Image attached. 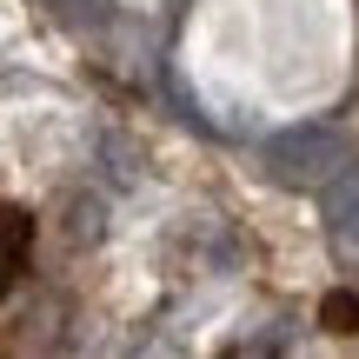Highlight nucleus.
Instances as JSON below:
<instances>
[{
    "instance_id": "f257e3e1",
    "label": "nucleus",
    "mask_w": 359,
    "mask_h": 359,
    "mask_svg": "<svg viewBox=\"0 0 359 359\" xmlns=\"http://www.w3.org/2000/svg\"><path fill=\"white\" fill-rule=\"evenodd\" d=\"M353 160V140L339 127H320V120H306V127H286L266 140V167L280 187H326L339 167Z\"/></svg>"
},
{
    "instance_id": "f03ea898",
    "label": "nucleus",
    "mask_w": 359,
    "mask_h": 359,
    "mask_svg": "<svg viewBox=\"0 0 359 359\" xmlns=\"http://www.w3.org/2000/svg\"><path fill=\"white\" fill-rule=\"evenodd\" d=\"M326 233L346 259H359V160H346L326 180Z\"/></svg>"
},
{
    "instance_id": "7ed1b4c3",
    "label": "nucleus",
    "mask_w": 359,
    "mask_h": 359,
    "mask_svg": "<svg viewBox=\"0 0 359 359\" xmlns=\"http://www.w3.org/2000/svg\"><path fill=\"white\" fill-rule=\"evenodd\" d=\"M27 246H34V219L20 213V206H0V299H7L13 273H20Z\"/></svg>"
},
{
    "instance_id": "20e7f679",
    "label": "nucleus",
    "mask_w": 359,
    "mask_h": 359,
    "mask_svg": "<svg viewBox=\"0 0 359 359\" xmlns=\"http://www.w3.org/2000/svg\"><path fill=\"white\" fill-rule=\"evenodd\" d=\"M320 326L326 333H359V293H326L320 299Z\"/></svg>"
},
{
    "instance_id": "39448f33",
    "label": "nucleus",
    "mask_w": 359,
    "mask_h": 359,
    "mask_svg": "<svg viewBox=\"0 0 359 359\" xmlns=\"http://www.w3.org/2000/svg\"><path fill=\"white\" fill-rule=\"evenodd\" d=\"M47 7L60 13L67 27H93V20H100V0H47Z\"/></svg>"
}]
</instances>
